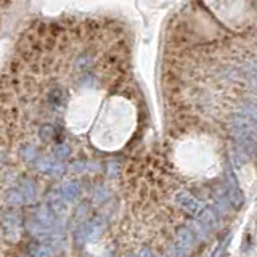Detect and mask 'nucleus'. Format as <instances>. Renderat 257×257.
I'll list each match as a JSON object with an SVG mask.
<instances>
[{
    "instance_id": "1",
    "label": "nucleus",
    "mask_w": 257,
    "mask_h": 257,
    "mask_svg": "<svg viewBox=\"0 0 257 257\" xmlns=\"http://www.w3.org/2000/svg\"><path fill=\"white\" fill-rule=\"evenodd\" d=\"M37 164H39V169H42L44 172H48L50 176H55V177H60L64 170L63 166L56 160H54V158H42Z\"/></svg>"
},
{
    "instance_id": "2",
    "label": "nucleus",
    "mask_w": 257,
    "mask_h": 257,
    "mask_svg": "<svg viewBox=\"0 0 257 257\" xmlns=\"http://www.w3.org/2000/svg\"><path fill=\"white\" fill-rule=\"evenodd\" d=\"M34 220H37L40 225L44 226H47V228L52 230V226L55 225V214L52 212V210L48 208H37L36 209V217H34Z\"/></svg>"
},
{
    "instance_id": "3",
    "label": "nucleus",
    "mask_w": 257,
    "mask_h": 257,
    "mask_svg": "<svg viewBox=\"0 0 257 257\" xmlns=\"http://www.w3.org/2000/svg\"><path fill=\"white\" fill-rule=\"evenodd\" d=\"M177 200L178 202L182 204L184 209H186L188 212H192V214H196L198 210L201 209V202L200 201H196L192 194H188V193H182V194H178L177 196Z\"/></svg>"
},
{
    "instance_id": "4",
    "label": "nucleus",
    "mask_w": 257,
    "mask_h": 257,
    "mask_svg": "<svg viewBox=\"0 0 257 257\" xmlns=\"http://www.w3.org/2000/svg\"><path fill=\"white\" fill-rule=\"evenodd\" d=\"M50 210L54 214H58V216H63L66 212V201L62 198V194L60 193H52L50 194Z\"/></svg>"
},
{
    "instance_id": "5",
    "label": "nucleus",
    "mask_w": 257,
    "mask_h": 257,
    "mask_svg": "<svg viewBox=\"0 0 257 257\" xmlns=\"http://www.w3.org/2000/svg\"><path fill=\"white\" fill-rule=\"evenodd\" d=\"M79 193H80V186H79V184L78 182H66L64 185H63V188H62V198L66 201H72V200H76L79 196Z\"/></svg>"
},
{
    "instance_id": "6",
    "label": "nucleus",
    "mask_w": 257,
    "mask_h": 257,
    "mask_svg": "<svg viewBox=\"0 0 257 257\" xmlns=\"http://www.w3.org/2000/svg\"><path fill=\"white\" fill-rule=\"evenodd\" d=\"M20 193L22 194V198H24V201H32L36 198V186L34 184L31 182V180H24V182H21V190Z\"/></svg>"
},
{
    "instance_id": "7",
    "label": "nucleus",
    "mask_w": 257,
    "mask_h": 257,
    "mask_svg": "<svg viewBox=\"0 0 257 257\" xmlns=\"http://www.w3.org/2000/svg\"><path fill=\"white\" fill-rule=\"evenodd\" d=\"M178 243H180L178 246L182 249H192L194 244V238L188 230H182L178 233Z\"/></svg>"
},
{
    "instance_id": "8",
    "label": "nucleus",
    "mask_w": 257,
    "mask_h": 257,
    "mask_svg": "<svg viewBox=\"0 0 257 257\" xmlns=\"http://www.w3.org/2000/svg\"><path fill=\"white\" fill-rule=\"evenodd\" d=\"M71 154V148L70 145H66V143H60L54 148V158L55 160H68Z\"/></svg>"
},
{
    "instance_id": "9",
    "label": "nucleus",
    "mask_w": 257,
    "mask_h": 257,
    "mask_svg": "<svg viewBox=\"0 0 257 257\" xmlns=\"http://www.w3.org/2000/svg\"><path fill=\"white\" fill-rule=\"evenodd\" d=\"M5 201L10 204V206H20V204L24 202V198L20 193V190H10L5 194Z\"/></svg>"
},
{
    "instance_id": "10",
    "label": "nucleus",
    "mask_w": 257,
    "mask_h": 257,
    "mask_svg": "<svg viewBox=\"0 0 257 257\" xmlns=\"http://www.w3.org/2000/svg\"><path fill=\"white\" fill-rule=\"evenodd\" d=\"M90 64H92V58H90L88 55H80L78 60H76V68L80 70V71L87 70Z\"/></svg>"
},
{
    "instance_id": "11",
    "label": "nucleus",
    "mask_w": 257,
    "mask_h": 257,
    "mask_svg": "<svg viewBox=\"0 0 257 257\" xmlns=\"http://www.w3.org/2000/svg\"><path fill=\"white\" fill-rule=\"evenodd\" d=\"M54 135H55V128L52 126H44L40 128V138L44 142H52L54 140Z\"/></svg>"
},
{
    "instance_id": "12",
    "label": "nucleus",
    "mask_w": 257,
    "mask_h": 257,
    "mask_svg": "<svg viewBox=\"0 0 257 257\" xmlns=\"http://www.w3.org/2000/svg\"><path fill=\"white\" fill-rule=\"evenodd\" d=\"M32 257H50V251L44 244H37L31 249Z\"/></svg>"
},
{
    "instance_id": "13",
    "label": "nucleus",
    "mask_w": 257,
    "mask_h": 257,
    "mask_svg": "<svg viewBox=\"0 0 257 257\" xmlns=\"http://www.w3.org/2000/svg\"><path fill=\"white\" fill-rule=\"evenodd\" d=\"M50 102H52V104H63L64 95H63L62 90H60V88L52 90V92H50Z\"/></svg>"
},
{
    "instance_id": "14",
    "label": "nucleus",
    "mask_w": 257,
    "mask_h": 257,
    "mask_svg": "<svg viewBox=\"0 0 257 257\" xmlns=\"http://www.w3.org/2000/svg\"><path fill=\"white\" fill-rule=\"evenodd\" d=\"M36 154H37V150L34 146H31V145H28V146H24V148L21 150V156L24 158V160H28V161L34 160Z\"/></svg>"
}]
</instances>
